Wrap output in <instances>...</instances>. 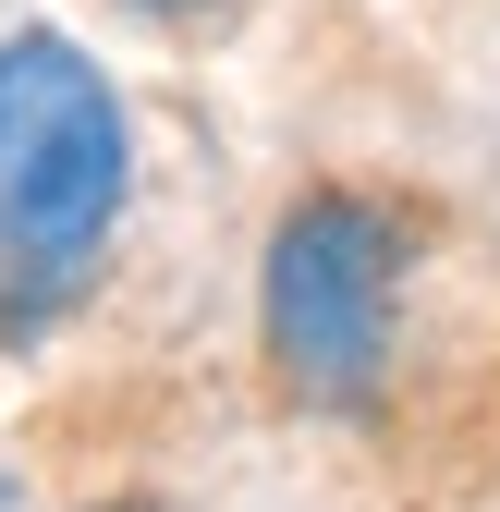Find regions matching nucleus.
Returning a JSON list of instances; mask_svg holds the SVG:
<instances>
[{
	"mask_svg": "<svg viewBox=\"0 0 500 512\" xmlns=\"http://www.w3.org/2000/svg\"><path fill=\"white\" fill-rule=\"evenodd\" d=\"M147 13H196V0H147Z\"/></svg>",
	"mask_w": 500,
	"mask_h": 512,
	"instance_id": "3",
	"label": "nucleus"
},
{
	"mask_svg": "<svg viewBox=\"0 0 500 512\" xmlns=\"http://www.w3.org/2000/svg\"><path fill=\"white\" fill-rule=\"evenodd\" d=\"M391 281L403 244L366 196H305L269 244V354L305 403H366L391 366Z\"/></svg>",
	"mask_w": 500,
	"mask_h": 512,
	"instance_id": "2",
	"label": "nucleus"
},
{
	"mask_svg": "<svg viewBox=\"0 0 500 512\" xmlns=\"http://www.w3.org/2000/svg\"><path fill=\"white\" fill-rule=\"evenodd\" d=\"M135 135L74 37H0V330H37L110 256Z\"/></svg>",
	"mask_w": 500,
	"mask_h": 512,
	"instance_id": "1",
	"label": "nucleus"
},
{
	"mask_svg": "<svg viewBox=\"0 0 500 512\" xmlns=\"http://www.w3.org/2000/svg\"><path fill=\"white\" fill-rule=\"evenodd\" d=\"M0 512H13V488H0Z\"/></svg>",
	"mask_w": 500,
	"mask_h": 512,
	"instance_id": "4",
	"label": "nucleus"
}]
</instances>
